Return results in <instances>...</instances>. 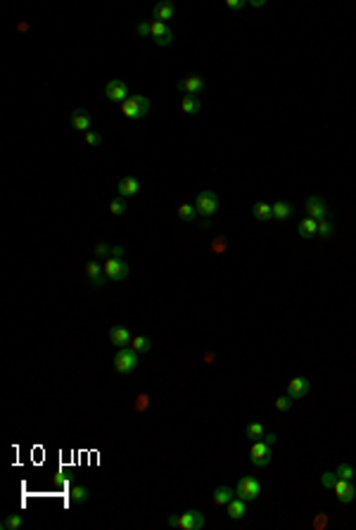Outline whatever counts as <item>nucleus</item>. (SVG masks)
Instances as JSON below:
<instances>
[{"label": "nucleus", "instance_id": "obj_1", "mask_svg": "<svg viewBox=\"0 0 356 530\" xmlns=\"http://www.w3.org/2000/svg\"><path fill=\"white\" fill-rule=\"evenodd\" d=\"M121 110L129 119H143L145 114H150L152 103L145 95H131L126 103H121Z\"/></svg>", "mask_w": 356, "mask_h": 530}, {"label": "nucleus", "instance_id": "obj_2", "mask_svg": "<svg viewBox=\"0 0 356 530\" xmlns=\"http://www.w3.org/2000/svg\"><path fill=\"white\" fill-rule=\"evenodd\" d=\"M138 357H140V352H136L133 347H121V350L114 354V369H117L119 373H131L138 369Z\"/></svg>", "mask_w": 356, "mask_h": 530}, {"label": "nucleus", "instance_id": "obj_3", "mask_svg": "<svg viewBox=\"0 0 356 530\" xmlns=\"http://www.w3.org/2000/svg\"><path fill=\"white\" fill-rule=\"evenodd\" d=\"M271 459H273V449H271V445H268L266 440H254L252 449H249V462H252L257 468H264V466L271 464Z\"/></svg>", "mask_w": 356, "mask_h": 530}, {"label": "nucleus", "instance_id": "obj_4", "mask_svg": "<svg viewBox=\"0 0 356 530\" xmlns=\"http://www.w3.org/2000/svg\"><path fill=\"white\" fill-rule=\"evenodd\" d=\"M195 209H197V214H202V216H212V214H216V209H219V195L214 193V190H202V193L195 198Z\"/></svg>", "mask_w": 356, "mask_h": 530}, {"label": "nucleus", "instance_id": "obj_5", "mask_svg": "<svg viewBox=\"0 0 356 530\" xmlns=\"http://www.w3.org/2000/svg\"><path fill=\"white\" fill-rule=\"evenodd\" d=\"M261 492V483L254 478V475H245V478H240L238 488H235V497H240V499H245V502H252V499H257Z\"/></svg>", "mask_w": 356, "mask_h": 530}, {"label": "nucleus", "instance_id": "obj_6", "mask_svg": "<svg viewBox=\"0 0 356 530\" xmlns=\"http://www.w3.org/2000/svg\"><path fill=\"white\" fill-rule=\"evenodd\" d=\"M105 267V276L110 278V281H126L131 274V267L123 259H114V257H107V262L103 264Z\"/></svg>", "mask_w": 356, "mask_h": 530}, {"label": "nucleus", "instance_id": "obj_7", "mask_svg": "<svg viewBox=\"0 0 356 530\" xmlns=\"http://www.w3.org/2000/svg\"><path fill=\"white\" fill-rule=\"evenodd\" d=\"M205 86H207L205 76H199V74H190V76H185V79H181V81L176 83V88L181 90V93H188V95H197V93H202Z\"/></svg>", "mask_w": 356, "mask_h": 530}, {"label": "nucleus", "instance_id": "obj_8", "mask_svg": "<svg viewBox=\"0 0 356 530\" xmlns=\"http://www.w3.org/2000/svg\"><path fill=\"white\" fill-rule=\"evenodd\" d=\"M178 528L183 530H202L205 528V514L197 509H190L178 516Z\"/></svg>", "mask_w": 356, "mask_h": 530}, {"label": "nucleus", "instance_id": "obj_9", "mask_svg": "<svg viewBox=\"0 0 356 530\" xmlns=\"http://www.w3.org/2000/svg\"><path fill=\"white\" fill-rule=\"evenodd\" d=\"M105 95L110 98L112 103H126L129 100V86L121 81V79H112L107 86H105Z\"/></svg>", "mask_w": 356, "mask_h": 530}, {"label": "nucleus", "instance_id": "obj_10", "mask_svg": "<svg viewBox=\"0 0 356 530\" xmlns=\"http://www.w3.org/2000/svg\"><path fill=\"white\" fill-rule=\"evenodd\" d=\"M150 29H152V38H155V43H157V45H162V48L171 45L173 34H171V29L166 27L164 21L152 19V21H150Z\"/></svg>", "mask_w": 356, "mask_h": 530}, {"label": "nucleus", "instance_id": "obj_11", "mask_svg": "<svg viewBox=\"0 0 356 530\" xmlns=\"http://www.w3.org/2000/svg\"><path fill=\"white\" fill-rule=\"evenodd\" d=\"M304 209H307V214L311 216V219H316V221H323L325 216H328V207H325V200L318 198V195H311V198L307 200Z\"/></svg>", "mask_w": 356, "mask_h": 530}, {"label": "nucleus", "instance_id": "obj_12", "mask_svg": "<svg viewBox=\"0 0 356 530\" xmlns=\"http://www.w3.org/2000/svg\"><path fill=\"white\" fill-rule=\"evenodd\" d=\"M333 490H335V495H337V502H342V504H349L351 499L356 497L354 483H351V480H344V478H337V483L333 485Z\"/></svg>", "mask_w": 356, "mask_h": 530}, {"label": "nucleus", "instance_id": "obj_13", "mask_svg": "<svg viewBox=\"0 0 356 530\" xmlns=\"http://www.w3.org/2000/svg\"><path fill=\"white\" fill-rule=\"evenodd\" d=\"M117 190H119V198H123V200L133 198V195L140 193V181H138L136 176H123V179L119 181Z\"/></svg>", "mask_w": 356, "mask_h": 530}, {"label": "nucleus", "instance_id": "obj_14", "mask_svg": "<svg viewBox=\"0 0 356 530\" xmlns=\"http://www.w3.org/2000/svg\"><path fill=\"white\" fill-rule=\"evenodd\" d=\"M110 340L114 347H131V343H133V335L129 333V328H123V326H112L110 331Z\"/></svg>", "mask_w": 356, "mask_h": 530}, {"label": "nucleus", "instance_id": "obj_15", "mask_svg": "<svg viewBox=\"0 0 356 530\" xmlns=\"http://www.w3.org/2000/svg\"><path fill=\"white\" fill-rule=\"evenodd\" d=\"M86 276L90 278V283L95 285V288H100V285H105V281H110L107 276H105V267L97 262H88L86 264Z\"/></svg>", "mask_w": 356, "mask_h": 530}, {"label": "nucleus", "instance_id": "obj_16", "mask_svg": "<svg viewBox=\"0 0 356 530\" xmlns=\"http://www.w3.org/2000/svg\"><path fill=\"white\" fill-rule=\"evenodd\" d=\"M288 395L292 399H301L309 395V380L304 378V376H297V378H292L288 383Z\"/></svg>", "mask_w": 356, "mask_h": 530}, {"label": "nucleus", "instance_id": "obj_17", "mask_svg": "<svg viewBox=\"0 0 356 530\" xmlns=\"http://www.w3.org/2000/svg\"><path fill=\"white\" fill-rule=\"evenodd\" d=\"M226 511H228V518L240 521V518L247 514V502L245 499H240V497H233V499L226 504Z\"/></svg>", "mask_w": 356, "mask_h": 530}, {"label": "nucleus", "instance_id": "obj_18", "mask_svg": "<svg viewBox=\"0 0 356 530\" xmlns=\"http://www.w3.org/2000/svg\"><path fill=\"white\" fill-rule=\"evenodd\" d=\"M71 126L76 131H90V112L74 110L71 112Z\"/></svg>", "mask_w": 356, "mask_h": 530}, {"label": "nucleus", "instance_id": "obj_19", "mask_svg": "<svg viewBox=\"0 0 356 530\" xmlns=\"http://www.w3.org/2000/svg\"><path fill=\"white\" fill-rule=\"evenodd\" d=\"M173 17V5L171 3H159V5H155V10H152V19H157V21H164L166 24V19H171Z\"/></svg>", "mask_w": 356, "mask_h": 530}, {"label": "nucleus", "instance_id": "obj_20", "mask_svg": "<svg viewBox=\"0 0 356 530\" xmlns=\"http://www.w3.org/2000/svg\"><path fill=\"white\" fill-rule=\"evenodd\" d=\"M297 231H299L301 238H314V235H318V221L311 219V216H307L304 221H299Z\"/></svg>", "mask_w": 356, "mask_h": 530}, {"label": "nucleus", "instance_id": "obj_21", "mask_svg": "<svg viewBox=\"0 0 356 530\" xmlns=\"http://www.w3.org/2000/svg\"><path fill=\"white\" fill-rule=\"evenodd\" d=\"M252 214L257 221H268L273 219V205H268V202H257V205L252 207Z\"/></svg>", "mask_w": 356, "mask_h": 530}, {"label": "nucleus", "instance_id": "obj_22", "mask_svg": "<svg viewBox=\"0 0 356 530\" xmlns=\"http://www.w3.org/2000/svg\"><path fill=\"white\" fill-rule=\"evenodd\" d=\"M233 497H235V490L226 488V485H221V488L214 490V504H216V507H226Z\"/></svg>", "mask_w": 356, "mask_h": 530}, {"label": "nucleus", "instance_id": "obj_23", "mask_svg": "<svg viewBox=\"0 0 356 530\" xmlns=\"http://www.w3.org/2000/svg\"><path fill=\"white\" fill-rule=\"evenodd\" d=\"M292 216V205L290 202H285V200H281V202H275L273 205V219L278 221H285Z\"/></svg>", "mask_w": 356, "mask_h": 530}, {"label": "nucleus", "instance_id": "obj_24", "mask_svg": "<svg viewBox=\"0 0 356 530\" xmlns=\"http://www.w3.org/2000/svg\"><path fill=\"white\" fill-rule=\"evenodd\" d=\"M181 110H183L185 114H197V112L202 110V103L197 100V95H185L183 103H181Z\"/></svg>", "mask_w": 356, "mask_h": 530}, {"label": "nucleus", "instance_id": "obj_25", "mask_svg": "<svg viewBox=\"0 0 356 530\" xmlns=\"http://www.w3.org/2000/svg\"><path fill=\"white\" fill-rule=\"evenodd\" d=\"M88 488H83V485H74V488H71V502L74 504H83V502H88Z\"/></svg>", "mask_w": 356, "mask_h": 530}, {"label": "nucleus", "instance_id": "obj_26", "mask_svg": "<svg viewBox=\"0 0 356 530\" xmlns=\"http://www.w3.org/2000/svg\"><path fill=\"white\" fill-rule=\"evenodd\" d=\"M245 435L249 438V440H264V435H266V430H264V426L261 423H249L247 426V430H245Z\"/></svg>", "mask_w": 356, "mask_h": 530}, {"label": "nucleus", "instance_id": "obj_27", "mask_svg": "<svg viewBox=\"0 0 356 530\" xmlns=\"http://www.w3.org/2000/svg\"><path fill=\"white\" fill-rule=\"evenodd\" d=\"M131 347L143 354V352H150L152 340H150V338H145V335H136V338H133V343H131Z\"/></svg>", "mask_w": 356, "mask_h": 530}, {"label": "nucleus", "instance_id": "obj_28", "mask_svg": "<svg viewBox=\"0 0 356 530\" xmlns=\"http://www.w3.org/2000/svg\"><path fill=\"white\" fill-rule=\"evenodd\" d=\"M178 216L183 221H192L195 216H197V209H195V205H188V202H183V205L178 207Z\"/></svg>", "mask_w": 356, "mask_h": 530}, {"label": "nucleus", "instance_id": "obj_29", "mask_svg": "<svg viewBox=\"0 0 356 530\" xmlns=\"http://www.w3.org/2000/svg\"><path fill=\"white\" fill-rule=\"evenodd\" d=\"M21 523H24V518H21L19 514H10V516L3 521V528H5V530H17V528H21Z\"/></svg>", "mask_w": 356, "mask_h": 530}, {"label": "nucleus", "instance_id": "obj_30", "mask_svg": "<svg viewBox=\"0 0 356 530\" xmlns=\"http://www.w3.org/2000/svg\"><path fill=\"white\" fill-rule=\"evenodd\" d=\"M126 209H129V207H126V200L123 198H117V200H112L110 202V212L114 214V216H121Z\"/></svg>", "mask_w": 356, "mask_h": 530}, {"label": "nucleus", "instance_id": "obj_31", "mask_svg": "<svg viewBox=\"0 0 356 530\" xmlns=\"http://www.w3.org/2000/svg\"><path fill=\"white\" fill-rule=\"evenodd\" d=\"M356 471L351 468V464H340L337 466V478H344V480H354Z\"/></svg>", "mask_w": 356, "mask_h": 530}, {"label": "nucleus", "instance_id": "obj_32", "mask_svg": "<svg viewBox=\"0 0 356 530\" xmlns=\"http://www.w3.org/2000/svg\"><path fill=\"white\" fill-rule=\"evenodd\" d=\"M333 231H335L333 221H328V219L318 221V235H321V238H330V235H333Z\"/></svg>", "mask_w": 356, "mask_h": 530}, {"label": "nucleus", "instance_id": "obj_33", "mask_svg": "<svg viewBox=\"0 0 356 530\" xmlns=\"http://www.w3.org/2000/svg\"><path fill=\"white\" fill-rule=\"evenodd\" d=\"M321 483H323V488H333L337 483V471H325L321 475Z\"/></svg>", "mask_w": 356, "mask_h": 530}, {"label": "nucleus", "instance_id": "obj_34", "mask_svg": "<svg viewBox=\"0 0 356 530\" xmlns=\"http://www.w3.org/2000/svg\"><path fill=\"white\" fill-rule=\"evenodd\" d=\"M290 406H292V397H290V395H283V397L275 399V409H278V412H288Z\"/></svg>", "mask_w": 356, "mask_h": 530}, {"label": "nucleus", "instance_id": "obj_35", "mask_svg": "<svg viewBox=\"0 0 356 530\" xmlns=\"http://www.w3.org/2000/svg\"><path fill=\"white\" fill-rule=\"evenodd\" d=\"M212 252H216V255L226 252V238H223V235H219V238H214L212 240Z\"/></svg>", "mask_w": 356, "mask_h": 530}, {"label": "nucleus", "instance_id": "obj_36", "mask_svg": "<svg viewBox=\"0 0 356 530\" xmlns=\"http://www.w3.org/2000/svg\"><path fill=\"white\" fill-rule=\"evenodd\" d=\"M83 138H86V143H88V145H93V148H95V145H100V143H103V136H100V133H97V131H86V136H83Z\"/></svg>", "mask_w": 356, "mask_h": 530}, {"label": "nucleus", "instance_id": "obj_37", "mask_svg": "<svg viewBox=\"0 0 356 530\" xmlns=\"http://www.w3.org/2000/svg\"><path fill=\"white\" fill-rule=\"evenodd\" d=\"M136 31H138V36H143V38L152 36V29H150V24H147V21H140V24L136 27Z\"/></svg>", "mask_w": 356, "mask_h": 530}, {"label": "nucleus", "instance_id": "obj_38", "mask_svg": "<svg viewBox=\"0 0 356 530\" xmlns=\"http://www.w3.org/2000/svg\"><path fill=\"white\" fill-rule=\"evenodd\" d=\"M110 252H112V248L107 245V243H97V245H95V255L97 257H110Z\"/></svg>", "mask_w": 356, "mask_h": 530}, {"label": "nucleus", "instance_id": "obj_39", "mask_svg": "<svg viewBox=\"0 0 356 530\" xmlns=\"http://www.w3.org/2000/svg\"><path fill=\"white\" fill-rule=\"evenodd\" d=\"M147 404H150V397H147V395H138V402H136V409H138V412H143Z\"/></svg>", "mask_w": 356, "mask_h": 530}, {"label": "nucleus", "instance_id": "obj_40", "mask_svg": "<svg viewBox=\"0 0 356 530\" xmlns=\"http://www.w3.org/2000/svg\"><path fill=\"white\" fill-rule=\"evenodd\" d=\"M110 257H114V259H123V248H121V245H112Z\"/></svg>", "mask_w": 356, "mask_h": 530}, {"label": "nucleus", "instance_id": "obj_41", "mask_svg": "<svg viewBox=\"0 0 356 530\" xmlns=\"http://www.w3.org/2000/svg\"><path fill=\"white\" fill-rule=\"evenodd\" d=\"M226 5L231 7V10H242V7H245L247 3H245V0H228Z\"/></svg>", "mask_w": 356, "mask_h": 530}, {"label": "nucleus", "instance_id": "obj_42", "mask_svg": "<svg viewBox=\"0 0 356 530\" xmlns=\"http://www.w3.org/2000/svg\"><path fill=\"white\" fill-rule=\"evenodd\" d=\"M264 440H266V442H268V445H271V447H273V445H275V440H278V438H275V435H273V433H266V435H264Z\"/></svg>", "mask_w": 356, "mask_h": 530}, {"label": "nucleus", "instance_id": "obj_43", "mask_svg": "<svg viewBox=\"0 0 356 530\" xmlns=\"http://www.w3.org/2000/svg\"><path fill=\"white\" fill-rule=\"evenodd\" d=\"M249 5H252V7H264V5H266V0H252Z\"/></svg>", "mask_w": 356, "mask_h": 530}, {"label": "nucleus", "instance_id": "obj_44", "mask_svg": "<svg viewBox=\"0 0 356 530\" xmlns=\"http://www.w3.org/2000/svg\"><path fill=\"white\" fill-rule=\"evenodd\" d=\"M169 525H171V528H178V516H169Z\"/></svg>", "mask_w": 356, "mask_h": 530}]
</instances>
